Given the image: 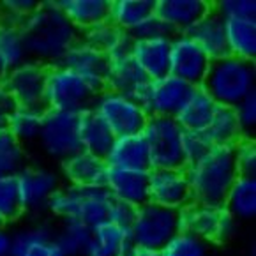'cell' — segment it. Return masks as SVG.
<instances>
[{
	"label": "cell",
	"instance_id": "51",
	"mask_svg": "<svg viewBox=\"0 0 256 256\" xmlns=\"http://www.w3.org/2000/svg\"><path fill=\"white\" fill-rule=\"evenodd\" d=\"M126 256H159V252L158 251H147V249L132 248L131 251H129Z\"/></svg>",
	"mask_w": 256,
	"mask_h": 256
},
{
	"label": "cell",
	"instance_id": "47",
	"mask_svg": "<svg viewBox=\"0 0 256 256\" xmlns=\"http://www.w3.org/2000/svg\"><path fill=\"white\" fill-rule=\"evenodd\" d=\"M238 230V221H235L224 208H219V218L218 226H216V235H214V244H226L237 235Z\"/></svg>",
	"mask_w": 256,
	"mask_h": 256
},
{
	"label": "cell",
	"instance_id": "8",
	"mask_svg": "<svg viewBox=\"0 0 256 256\" xmlns=\"http://www.w3.org/2000/svg\"><path fill=\"white\" fill-rule=\"evenodd\" d=\"M90 112L101 118L115 138L140 134L148 120V115L134 98L104 88L96 96Z\"/></svg>",
	"mask_w": 256,
	"mask_h": 256
},
{
	"label": "cell",
	"instance_id": "7",
	"mask_svg": "<svg viewBox=\"0 0 256 256\" xmlns=\"http://www.w3.org/2000/svg\"><path fill=\"white\" fill-rule=\"evenodd\" d=\"M36 145L50 161H55L58 164L82 150L80 113L44 110L41 132Z\"/></svg>",
	"mask_w": 256,
	"mask_h": 256
},
{
	"label": "cell",
	"instance_id": "25",
	"mask_svg": "<svg viewBox=\"0 0 256 256\" xmlns=\"http://www.w3.org/2000/svg\"><path fill=\"white\" fill-rule=\"evenodd\" d=\"M219 208L221 207H208V205L191 202L177 212L178 232H186V234L194 235L208 244H214Z\"/></svg>",
	"mask_w": 256,
	"mask_h": 256
},
{
	"label": "cell",
	"instance_id": "2",
	"mask_svg": "<svg viewBox=\"0 0 256 256\" xmlns=\"http://www.w3.org/2000/svg\"><path fill=\"white\" fill-rule=\"evenodd\" d=\"M191 202L208 207H222L224 198L237 180L234 147L214 145L202 159L184 166Z\"/></svg>",
	"mask_w": 256,
	"mask_h": 256
},
{
	"label": "cell",
	"instance_id": "43",
	"mask_svg": "<svg viewBox=\"0 0 256 256\" xmlns=\"http://www.w3.org/2000/svg\"><path fill=\"white\" fill-rule=\"evenodd\" d=\"M39 2L36 0H4L0 2V20L14 25H22V22L30 14Z\"/></svg>",
	"mask_w": 256,
	"mask_h": 256
},
{
	"label": "cell",
	"instance_id": "31",
	"mask_svg": "<svg viewBox=\"0 0 256 256\" xmlns=\"http://www.w3.org/2000/svg\"><path fill=\"white\" fill-rule=\"evenodd\" d=\"M205 136L210 142V145H226V147H234L238 140L244 138L242 128L237 120L234 108L228 106H216L214 113H212L210 120H208L207 128L204 129Z\"/></svg>",
	"mask_w": 256,
	"mask_h": 256
},
{
	"label": "cell",
	"instance_id": "30",
	"mask_svg": "<svg viewBox=\"0 0 256 256\" xmlns=\"http://www.w3.org/2000/svg\"><path fill=\"white\" fill-rule=\"evenodd\" d=\"M115 136L90 110L80 113V145L82 150L98 158H106Z\"/></svg>",
	"mask_w": 256,
	"mask_h": 256
},
{
	"label": "cell",
	"instance_id": "39",
	"mask_svg": "<svg viewBox=\"0 0 256 256\" xmlns=\"http://www.w3.org/2000/svg\"><path fill=\"white\" fill-rule=\"evenodd\" d=\"M234 161L237 174L240 177L256 178V142L249 136H244L234 145Z\"/></svg>",
	"mask_w": 256,
	"mask_h": 256
},
{
	"label": "cell",
	"instance_id": "34",
	"mask_svg": "<svg viewBox=\"0 0 256 256\" xmlns=\"http://www.w3.org/2000/svg\"><path fill=\"white\" fill-rule=\"evenodd\" d=\"M90 230L83 222L66 219L55 226V242L66 256H83L90 240Z\"/></svg>",
	"mask_w": 256,
	"mask_h": 256
},
{
	"label": "cell",
	"instance_id": "24",
	"mask_svg": "<svg viewBox=\"0 0 256 256\" xmlns=\"http://www.w3.org/2000/svg\"><path fill=\"white\" fill-rule=\"evenodd\" d=\"M131 249L129 232L104 221L90 230V240L83 256H126Z\"/></svg>",
	"mask_w": 256,
	"mask_h": 256
},
{
	"label": "cell",
	"instance_id": "50",
	"mask_svg": "<svg viewBox=\"0 0 256 256\" xmlns=\"http://www.w3.org/2000/svg\"><path fill=\"white\" fill-rule=\"evenodd\" d=\"M11 252V232L0 230V256H9Z\"/></svg>",
	"mask_w": 256,
	"mask_h": 256
},
{
	"label": "cell",
	"instance_id": "35",
	"mask_svg": "<svg viewBox=\"0 0 256 256\" xmlns=\"http://www.w3.org/2000/svg\"><path fill=\"white\" fill-rule=\"evenodd\" d=\"M0 60L8 71L28 60L20 26L4 20H0Z\"/></svg>",
	"mask_w": 256,
	"mask_h": 256
},
{
	"label": "cell",
	"instance_id": "6",
	"mask_svg": "<svg viewBox=\"0 0 256 256\" xmlns=\"http://www.w3.org/2000/svg\"><path fill=\"white\" fill-rule=\"evenodd\" d=\"M14 177L23 216H30L36 221L44 219L50 198L64 184L58 170L38 162H26Z\"/></svg>",
	"mask_w": 256,
	"mask_h": 256
},
{
	"label": "cell",
	"instance_id": "27",
	"mask_svg": "<svg viewBox=\"0 0 256 256\" xmlns=\"http://www.w3.org/2000/svg\"><path fill=\"white\" fill-rule=\"evenodd\" d=\"M228 55L240 60L254 62L256 58V20H224Z\"/></svg>",
	"mask_w": 256,
	"mask_h": 256
},
{
	"label": "cell",
	"instance_id": "32",
	"mask_svg": "<svg viewBox=\"0 0 256 256\" xmlns=\"http://www.w3.org/2000/svg\"><path fill=\"white\" fill-rule=\"evenodd\" d=\"M156 0H110L108 22L131 34L140 23L154 14Z\"/></svg>",
	"mask_w": 256,
	"mask_h": 256
},
{
	"label": "cell",
	"instance_id": "46",
	"mask_svg": "<svg viewBox=\"0 0 256 256\" xmlns=\"http://www.w3.org/2000/svg\"><path fill=\"white\" fill-rule=\"evenodd\" d=\"M134 210L136 208L131 207V205L122 204L118 200H112L108 207V214H106V221L128 230L132 222V218H134Z\"/></svg>",
	"mask_w": 256,
	"mask_h": 256
},
{
	"label": "cell",
	"instance_id": "28",
	"mask_svg": "<svg viewBox=\"0 0 256 256\" xmlns=\"http://www.w3.org/2000/svg\"><path fill=\"white\" fill-rule=\"evenodd\" d=\"M55 4L78 32L106 22L110 14V0H55Z\"/></svg>",
	"mask_w": 256,
	"mask_h": 256
},
{
	"label": "cell",
	"instance_id": "44",
	"mask_svg": "<svg viewBox=\"0 0 256 256\" xmlns=\"http://www.w3.org/2000/svg\"><path fill=\"white\" fill-rule=\"evenodd\" d=\"M234 110L244 136H249L256 126V90L251 92L249 96H246Z\"/></svg>",
	"mask_w": 256,
	"mask_h": 256
},
{
	"label": "cell",
	"instance_id": "1",
	"mask_svg": "<svg viewBox=\"0 0 256 256\" xmlns=\"http://www.w3.org/2000/svg\"><path fill=\"white\" fill-rule=\"evenodd\" d=\"M26 56L39 64H60L68 50L80 41V32L71 25L53 0L39 2L20 25Z\"/></svg>",
	"mask_w": 256,
	"mask_h": 256
},
{
	"label": "cell",
	"instance_id": "23",
	"mask_svg": "<svg viewBox=\"0 0 256 256\" xmlns=\"http://www.w3.org/2000/svg\"><path fill=\"white\" fill-rule=\"evenodd\" d=\"M216 106L218 104L214 102V99L204 90L202 85H198L191 88L174 118L182 131H204Z\"/></svg>",
	"mask_w": 256,
	"mask_h": 256
},
{
	"label": "cell",
	"instance_id": "9",
	"mask_svg": "<svg viewBox=\"0 0 256 256\" xmlns=\"http://www.w3.org/2000/svg\"><path fill=\"white\" fill-rule=\"evenodd\" d=\"M128 232L132 248L159 252L178 232L177 210L147 202L134 210V218Z\"/></svg>",
	"mask_w": 256,
	"mask_h": 256
},
{
	"label": "cell",
	"instance_id": "16",
	"mask_svg": "<svg viewBox=\"0 0 256 256\" xmlns=\"http://www.w3.org/2000/svg\"><path fill=\"white\" fill-rule=\"evenodd\" d=\"M58 174L71 188H104L108 164L102 158L78 150L58 164Z\"/></svg>",
	"mask_w": 256,
	"mask_h": 256
},
{
	"label": "cell",
	"instance_id": "20",
	"mask_svg": "<svg viewBox=\"0 0 256 256\" xmlns=\"http://www.w3.org/2000/svg\"><path fill=\"white\" fill-rule=\"evenodd\" d=\"M170 41L172 38L134 39L131 58L147 80L170 74Z\"/></svg>",
	"mask_w": 256,
	"mask_h": 256
},
{
	"label": "cell",
	"instance_id": "12",
	"mask_svg": "<svg viewBox=\"0 0 256 256\" xmlns=\"http://www.w3.org/2000/svg\"><path fill=\"white\" fill-rule=\"evenodd\" d=\"M46 71V66L28 58L6 72L2 87L9 92L16 106L44 110Z\"/></svg>",
	"mask_w": 256,
	"mask_h": 256
},
{
	"label": "cell",
	"instance_id": "26",
	"mask_svg": "<svg viewBox=\"0 0 256 256\" xmlns=\"http://www.w3.org/2000/svg\"><path fill=\"white\" fill-rule=\"evenodd\" d=\"M145 83H147V78H145L144 72L140 71L138 66L132 62L131 56L118 58V60H110L108 71H106L104 76V90L134 98Z\"/></svg>",
	"mask_w": 256,
	"mask_h": 256
},
{
	"label": "cell",
	"instance_id": "42",
	"mask_svg": "<svg viewBox=\"0 0 256 256\" xmlns=\"http://www.w3.org/2000/svg\"><path fill=\"white\" fill-rule=\"evenodd\" d=\"M212 11L221 16L222 20H256V2L254 0H218L212 4Z\"/></svg>",
	"mask_w": 256,
	"mask_h": 256
},
{
	"label": "cell",
	"instance_id": "14",
	"mask_svg": "<svg viewBox=\"0 0 256 256\" xmlns=\"http://www.w3.org/2000/svg\"><path fill=\"white\" fill-rule=\"evenodd\" d=\"M148 202L177 212L191 204L184 168L148 170Z\"/></svg>",
	"mask_w": 256,
	"mask_h": 256
},
{
	"label": "cell",
	"instance_id": "49",
	"mask_svg": "<svg viewBox=\"0 0 256 256\" xmlns=\"http://www.w3.org/2000/svg\"><path fill=\"white\" fill-rule=\"evenodd\" d=\"M14 110H16V102L12 101L9 92L0 85V129H6L9 117L12 115Z\"/></svg>",
	"mask_w": 256,
	"mask_h": 256
},
{
	"label": "cell",
	"instance_id": "48",
	"mask_svg": "<svg viewBox=\"0 0 256 256\" xmlns=\"http://www.w3.org/2000/svg\"><path fill=\"white\" fill-rule=\"evenodd\" d=\"M132 44H134V38H132L129 32L118 30L115 41L106 50L108 60H118V58H128V56H131Z\"/></svg>",
	"mask_w": 256,
	"mask_h": 256
},
{
	"label": "cell",
	"instance_id": "17",
	"mask_svg": "<svg viewBox=\"0 0 256 256\" xmlns=\"http://www.w3.org/2000/svg\"><path fill=\"white\" fill-rule=\"evenodd\" d=\"M104 188L113 200L138 208L148 202V170L108 168Z\"/></svg>",
	"mask_w": 256,
	"mask_h": 256
},
{
	"label": "cell",
	"instance_id": "52",
	"mask_svg": "<svg viewBox=\"0 0 256 256\" xmlns=\"http://www.w3.org/2000/svg\"><path fill=\"white\" fill-rule=\"evenodd\" d=\"M6 72H8V69H6V66L2 64V60H0V85H2V82H4Z\"/></svg>",
	"mask_w": 256,
	"mask_h": 256
},
{
	"label": "cell",
	"instance_id": "29",
	"mask_svg": "<svg viewBox=\"0 0 256 256\" xmlns=\"http://www.w3.org/2000/svg\"><path fill=\"white\" fill-rule=\"evenodd\" d=\"M224 208L235 221H251L256 216V178L240 177L230 188L224 198Z\"/></svg>",
	"mask_w": 256,
	"mask_h": 256
},
{
	"label": "cell",
	"instance_id": "3",
	"mask_svg": "<svg viewBox=\"0 0 256 256\" xmlns=\"http://www.w3.org/2000/svg\"><path fill=\"white\" fill-rule=\"evenodd\" d=\"M202 87L216 104L235 108L246 96L256 90L254 62L240 60L232 55L210 62Z\"/></svg>",
	"mask_w": 256,
	"mask_h": 256
},
{
	"label": "cell",
	"instance_id": "21",
	"mask_svg": "<svg viewBox=\"0 0 256 256\" xmlns=\"http://www.w3.org/2000/svg\"><path fill=\"white\" fill-rule=\"evenodd\" d=\"M108 168L122 170H150L148 148L144 134H128L113 140L104 158Z\"/></svg>",
	"mask_w": 256,
	"mask_h": 256
},
{
	"label": "cell",
	"instance_id": "5",
	"mask_svg": "<svg viewBox=\"0 0 256 256\" xmlns=\"http://www.w3.org/2000/svg\"><path fill=\"white\" fill-rule=\"evenodd\" d=\"M99 88L62 64L50 66L44 83V110L83 113L90 110Z\"/></svg>",
	"mask_w": 256,
	"mask_h": 256
},
{
	"label": "cell",
	"instance_id": "37",
	"mask_svg": "<svg viewBox=\"0 0 256 256\" xmlns=\"http://www.w3.org/2000/svg\"><path fill=\"white\" fill-rule=\"evenodd\" d=\"M159 256H210V244L186 232H177L159 251Z\"/></svg>",
	"mask_w": 256,
	"mask_h": 256
},
{
	"label": "cell",
	"instance_id": "40",
	"mask_svg": "<svg viewBox=\"0 0 256 256\" xmlns=\"http://www.w3.org/2000/svg\"><path fill=\"white\" fill-rule=\"evenodd\" d=\"M117 34H118L117 26H113L112 23L106 20V22L92 25V26H88V28H85V30L80 32V41L92 46V48L99 50V52L106 53V50L115 41Z\"/></svg>",
	"mask_w": 256,
	"mask_h": 256
},
{
	"label": "cell",
	"instance_id": "38",
	"mask_svg": "<svg viewBox=\"0 0 256 256\" xmlns=\"http://www.w3.org/2000/svg\"><path fill=\"white\" fill-rule=\"evenodd\" d=\"M23 218L18 198L14 175H0V219L4 224L16 222Z\"/></svg>",
	"mask_w": 256,
	"mask_h": 256
},
{
	"label": "cell",
	"instance_id": "10",
	"mask_svg": "<svg viewBox=\"0 0 256 256\" xmlns=\"http://www.w3.org/2000/svg\"><path fill=\"white\" fill-rule=\"evenodd\" d=\"M150 170L184 168L182 134L184 131L172 117H148L144 131Z\"/></svg>",
	"mask_w": 256,
	"mask_h": 256
},
{
	"label": "cell",
	"instance_id": "11",
	"mask_svg": "<svg viewBox=\"0 0 256 256\" xmlns=\"http://www.w3.org/2000/svg\"><path fill=\"white\" fill-rule=\"evenodd\" d=\"M191 85L172 74L147 80L142 90L134 96L148 117H175L184 99L191 92Z\"/></svg>",
	"mask_w": 256,
	"mask_h": 256
},
{
	"label": "cell",
	"instance_id": "4",
	"mask_svg": "<svg viewBox=\"0 0 256 256\" xmlns=\"http://www.w3.org/2000/svg\"><path fill=\"white\" fill-rule=\"evenodd\" d=\"M112 196L106 188H71L62 184V188L50 198L46 216L56 221L74 219L88 228L106 221Z\"/></svg>",
	"mask_w": 256,
	"mask_h": 256
},
{
	"label": "cell",
	"instance_id": "18",
	"mask_svg": "<svg viewBox=\"0 0 256 256\" xmlns=\"http://www.w3.org/2000/svg\"><path fill=\"white\" fill-rule=\"evenodd\" d=\"M212 11V2L207 0H156L154 14L162 20L172 36L186 32Z\"/></svg>",
	"mask_w": 256,
	"mask_h": 256
},
{
	"label": "cell",
	"instance_id": "53",
	"mask_svg": "<svg viewBox=\"0 0 256 256\" xmlns=\"http://www.w3.org/2000/svg\"><path fill=\"white\" fill-rule=\"evenodd\" d=\"M4 228H6V224L2 222V219H0V230H4Z\"/></svg>",
	"mask_w": 256,
	"mask_h": 256
},
{
	"label": "cell",
	"instance_id": "22",
	"mask_svg": "<svg viewBox=\"0 0 256 256\" xmlns=\"http://www.w3.org/2000/svg\"><path fill=\"white\" fill-rule=\"evenodd\" d=\"M186 34L204 50L205 55L210 58V62L228 56L224 20L219 14H216L214 11L205 14L200 22H196Z\"/></svg>",
	"mask_w": 256,
	"mask_h": 256
},
{
	"label": "cell",
	"instance_id": "15",
	"mask_svg": "<svg viewBox=\"0 0 256 256\" xmlns=\"http://www.w3.org/2000/svg\"><path fill=\"white\" fill-rule=\"evenodd\" d=\"M9 256H66L55 242V224L38 219L11 232Z\"/></svg>",
	"mask_w": 256,
	"mask_h": 256
},
{
	"label": "cell",
	"instance_id": "41",
	"mask_svg": "<svg viewBox=\"0 0 256 256\" xmlns=\"http://www.w3.org/2000/svg\"><path fill=\"white\" fill-rule=\"evenodd\" d=\"M212 148L210 142L202 131H184L182 134V159L184 166L202 159Z\"/></svg>",
	"mask_w": 256,
	"mask_h": 256
},
{
	"label": "cell",
	"instance_id": "13",
	"mask_svg": "<svg viewBox=\"0 0 256 256\" xmlns=\"http://www.w3.org/2000/svg\"><path fill=\"white\" fill-rule=\"evenodd\" d=\"M210 58L188 34H175L170 41V74L191 87L202 85Z\"/></svg>",
	"mask_w": 256,
	"mask_h": 256
},
{
	"label": "cell",
	"instance_id": "36",
	"mask_svg": "<svg viewBox=\"0 0 256 256\" xmlns=\"http://www.w3.org/2000/svg\"><path fill=\"white\" fill-rule=\"evenodd\" d=\"M26 162V148L14 142L6 129H0V175H16Z\"/></svg>",
	"mask_w": 256,
	"mask_h": 256
},
{
	"label": "cell",
	"instance_id": "19",
	"mask_svg": "<svg viewBox=\"0 0 256 256\" xmlns=\"http://www.w3.org/2000/svg\"><path fill=\"white\" fill-rule=\"evenodd\" d=\"M60 64L64 68L74 71L82 78H85L90 85H94L99 90L104 88V76L110 64L106 53L99 52V50L92 48V46L85 44L82 41H76L68 50V53L64 55Z\"/></svg>",
	"mask_w": 256,
	"mask_h": 256
},
{
	"label": "cell",
	"instance_id": "33",
	"mask_svg": "<svg viewBox=\"0 0 256 256\" xmlns=\"http://www.w3.org/2000/svg\"><path fill=\"white\" fill-rule=\"evenodd\" d=\"M42 113L44 110L38 108H22L16 106L12 115L9 117L6 131L12 136L14 142H18L22 147H30L38 144L39 132L42 126Z\"/></svg>",
	"mask_w": 256,
	"mask_h": 256
},
{
	"label": "cell",
	"instance_id": "45",
	"mask_svg": "<svg viewBox=\"0 0 256 256\" xmlns=\"http://www.w3.org/2000/svg\"><path fill=\"white\" fill-rule=\"evenodd\" d=\"M131 36L134 39H161L172 38V32H170V28L162 23V20L159 16L152 14L140 23L134 30L131 32Z\"/></svg>",
	"mask_w": 256,
	"mask_h": 256
}]
</instances>
